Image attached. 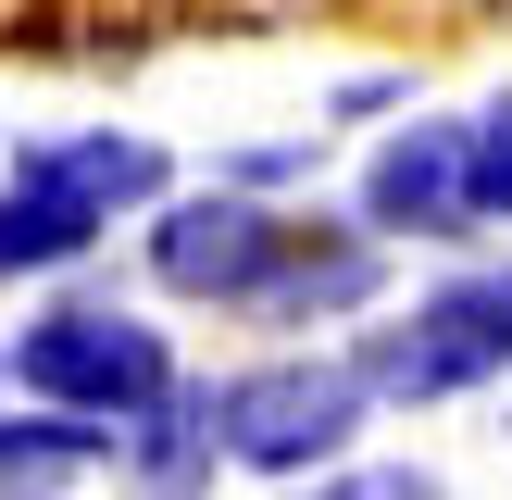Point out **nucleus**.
Segmentation results:
<instances>
[{"label": "nucleus", "mask_w": 512, "mask_h": 500, "mask_svg": "<svg viewBox=\"0 0 512 500\" xmlns=\"http://www.w3.org/2000/svg\"><path fill=\"white\" fill-rule=\"evenodd\" d=\"M13 375H25L63 425H113V438H125V413H163V400H175L163 338L125 325V313H38V325L13 338Z\"/></svg>", "instance_id": "nucleus-1"}, {"label": "nucleus", "mask_w": 512, "mask_h": 500, "mask_svg": "<svg viewBox=\"0 0 512 500\" xmlns=\"http://www.w3.org/2000/svg\"><path fill=\"white\" fill-rule=\"evenodd\" d=\"M213 425H225V450L263 463V475L338 463L350 425H363V375L350 363H263V375H238V388L213 400Z\"/></svg>", "instance_id": "nucleus-2"}, {"label": "nucleus", "mask_w": 512, "mask_h": 500, "mask_svg": "<svg viewBox=\"0 0 512 500\" xmlns=\"http://www.w3.org/2000/svg\"><path fill=\"white\" fill-rule=\"evenodd\" d=\"M512 363V275H463V288H438L413 325H388V338L363 350V388L388 400H438V388H475V375Z\"/></svg>", "instance_id": "nucleus-3"}, {"label": "nucleus", "mask_w": 512, "mask_h": 500, "mask_svg": "<svg viewBox=\"0 0 512 500\" xmlns=\"http://www.w3.org/2000/svg\"><path fill=\"white\" fill-rule=\"evenodd\" d=\"M275 250H288V225L250 213V200H175V213L150 225L163 288H213V300H250V288L275 275Z\"/></svg>", "instance_id": "nucleus-4"}, {"label": "nucleus", "mask_w": 512, "mask_h": 500, "mask_svg": "<svg viewBox=\"0 0 512 500\" xmlns=\"http://www.w3.org/2000/svg\"><path fill=\"white\" fill-rule=\"evenodd\" d=\"M363 225H388V238H450V225H475L463 125H400V138L375 150V175H363Z\"/></svg>", "instance_id": "nucleus-5"}, {"label": "nucleus", "mask_w": 512, "mask_h": 500, "mask_svg": "<svg viewBox=\"0 0 512 500\" xmlns=\"http://www.w3.org/2000/svg\"><path fill=\"white\" fill-rule=\"evenodd\" d=\"M100 238V213L75 188H50L38 163H13V188H0V275H38V263H75V250Z\"/></svg>", "instance_id": "nucleus-6"}, {"label": "nucleus", "mask_w": 512, "mask_h": 500, "mask_svg": "<svg viewBox=\"0 0 512 500\" xmlns=\"http://www.w3.org/2000/svg\"><path fill=\"white\" fill-rule=\"evenodd\" d=\"M25 163H38L50 188H75L100 225H113V200H150V188H163V150H150V138H75V150H25Z\"/></svg>", "instance_id": "nucleus-7"}, {"label": "nucleus", "mask_w": 512, "mask_h": 500, "mask_svg": "<svg viewBox=\"0 0 512 500\" xmlns=\"http://www.w3.org/2000/svg\"><path fill=\"white\" fill-rule=\"evenodd\" d=\"M363 288H375V250L350 238V250H325V263H313V250H300V263L275 250V275L250 300H263V313H338V300H363Z\"/></svg>", "instance_id": "nucleus-8"}, {"label": "nucleus", "mask_w": 512, "mask_h": 500, "mask_svg": "<svg viewBox=\"0 0 512 500\" xmlns=\"http://www.w3.org/2000/svg\"><path fill=\"white\" fill-rule=\"evenodd\" d=\"M113 450V425H0V488H50V475H75V463H100Z\"/></svg>", "instance_id": "nucleus-9"}, {"label": "nucleus", "mask_w": 512, "mask_h": 500, "mask_svg": "<svg viewBox=\"0 0 512 500\" xmlns=\"http://www.w3.org/2000/svg\"><path fill=\"white\" fill-rule=\"evenodd\" d=\"M463 175H475V213H512V100L463 125Z\"/></svg>", "instance_id": "nucleus-10"}, {"label": "nucleus", "mask_w": 512, "mask_h": 500, "mask_svg": "<svg viewBox=\"0 0 512 500\" xmlns=\"http://www.w3.org/2000/svg\"><path fill=\"white\" fill-rule=\"evenodd\" d=\"M313 500H438L425 475H338V488H313Z\"/></svg>", "instance_id": "nucleus-11"}]
</instances>
